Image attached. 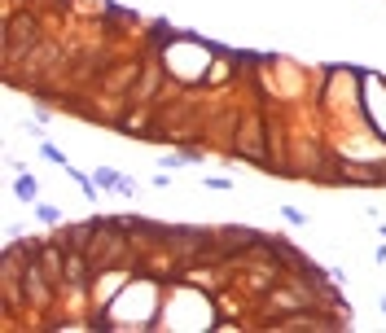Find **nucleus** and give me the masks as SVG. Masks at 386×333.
Listing matches in <instances>:
<instances>
[{"instance_id":"11","label":"nucleus","mask_w":386,"mask_h":333,"mask_svg":"<svg viewBox=\"0 0 386 333\" xmlns=\"http://www.w3.org/2000/svg\"><path fill=\"white\" fill-rule=\"evenodd\" d=\"M382 311H386V294H382Z\"/></svg>"},{"instance_id":"7","label":"nucleus","mask_w":386,"mask_h":333,"mask_svg":"<svg viewBox=\"0 0 386 333\" xmlns=\"http://www.w3.org/2000/svg\"><path fill=\"white\" fill-rule=\"evenodd\" d=\"M36 220H40V224H62V211H57V206L36 202Z\"/></svg>"},{"instance_id":"5","label":"nucleus","mask_w":386,"mask_h":333,"mask_svg":"<svg viewBox=\"0 0 386 333\" xmlns=\"http://www.w3.org/2000/svg\"><path fill=\"white\" fill-rule=\"evenodd\" d=\"M92 185L102 189V193H119V189H123V176L114 171V166H97V171H92Z\"/></svg>"},{"instance_id":"10","label":"nucleus","mask_w":386,"mask_h":333,"mask_svg":"<svg viewBox=\"0 0 386 333\" xmlns=\"http://www.w3.org/2000/svg\"><path fill=\"white\" fill-rule=\"evenodd\" d=\"M378 232H382V241H386V224H382V228H378Z\"/></svg>"},{"instance_id":"3","label":"nucleus","mask_w":386,"mask_h":333,"mask_svg":"<svg viewBox=\"0 0 386 333\" xmlns=\"http://www.w3.org/2000/svg\"><path fill=\"white\" fill-rule=\"evenodd\" d=\"M220 241H224V246H233V250H237V246L246 250V246H259L263 237H259L255 228H220Z\"/></svg>"},{"instance_id":"2","label":"nucleus","mask_w":386,"mask_h":333,"mask_svg":"<svg viewBox=\"0 0 386 333\" xmlns=\"http://www.w3.org/2000/svg\"><path fill=\"white\" fill-rule=\"evenodd\" d=\"M237 149H242L246 158H255L259 166H268V171H273V162H263V145H259V123H255V119L246 123V136H237Z\"/></svg>"},{"instance_id":"1","label":"nucleus","mask_w":386,"mask_h":333,"mask_svg":"<svg viewBox=\"0 0 386 333\" xmlns=\"http://www.w3.org/2000/svg\"><path fill=\"white\" fill-rule=\"evenodd\" d=\"M36 36H40V27H36V18L31 13H22V18H13L9 27H5V62L13 66L22 57V48H31L36 44Z\"/></svg>"},{"instance_id":"9","label":"nucleus","mask_w":386,"mask_h":333,"mask_svg":"<svg viewBox=\"0 0 386 333\" xmlns=\"http://www.w3.org/2000/svg\"><path fill=\"white\" fill-rule=\"evenodd\" d=\"M207 189H233L228 176H207Z\"/></svg>"},{"instance_id":"4","label":"nucleus","mask_w":386,"mask_h":333,"mask_svg":"<svg viewBox=\"0 0 386 333\" xmlns=\"http://www.w3.org/2000/svg\"><path fill=\"white\" fill-rule=\"evenodd\" d=\"M13 197H18V202H31V206H36V197H40V180H36V176H27V171H18V180H13Z\"/></svg>"},{"instance_id":"6","label":"nucleus","mask_w":386,"mask_h":333,"mask_svg":"<svg viewBox=\"0 0 386 333\" xmlns=\"http://www.w3.org/2000/svg\"><path fill=\"white\" fill-rule=\"evenodd\" d=\"M40 158H48L53 166H62V171H71V166H75V162L66 158V154H62V149H57L53 141H40Z\"/></svg>"},{"instance_id":"8","label":"nucleus","mask_w":386,"mask_h":333,"mask_svg":"<svg viewBox=\"0 0 386 333\" xmlns=\"http://www.w3.org/2000/svg\"><path fill=\"white\" fill-rule=\"evenodd\" d=\"M281 215H285V224H294V228H303V224H308V215H303V211H294V206H281Z\"/></svg>"}]
</instances>
